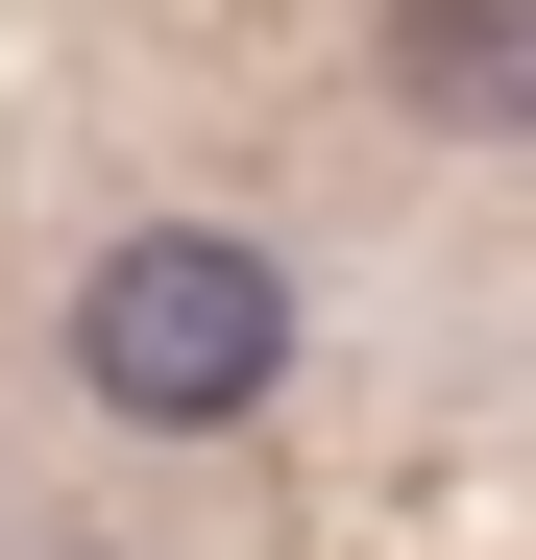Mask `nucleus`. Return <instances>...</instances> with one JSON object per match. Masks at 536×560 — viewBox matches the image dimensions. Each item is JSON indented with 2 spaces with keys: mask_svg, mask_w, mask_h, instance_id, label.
<instances>
[{
  "mask_svg": "<svg viewBox=\"0 0 536 560\" xmlns=\"http://www.w3.org/2000/svg\"><path fill=\"white\" fill-rule=\"evenodd\" d=\"M73 390H98L123 439H244L268 390H293V268H268L244 220H123L98 268H73Z\"/></svg>",
  "mask_w": 536,
  "mask_h": 560,
  "instance_id": "1",
  "label": "nucleus"
},
{
  "mask_svg": "<svg viewBox=\"0 0 536 560\" xmlns=\"http://www.w3.org/2000/svg\"><path fill=\"white\" fill-rule=\"evenodd\" d=\"M391 98L415 122H536V0H391Z\"/></svg>",
  "mask_w": 536,
  "mask_h": 560,
  "instance_id": "2",
  "label": "nucleus"
},
{
  "mask_svg": "<svg viewBox=\"0 0 536 560\" xmlns=\"http://www.w3.org/2000/svg\"><path fill=\"white\" fill-rule=\"evenodd\" d=\"M0 560H98V536H49V512H0Z\"/></svg>",
  "mask_w": 536,
  "mask_h": 560,
  "instance_id": "3",
  "label": "nucleus"
}]
</instances>
